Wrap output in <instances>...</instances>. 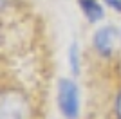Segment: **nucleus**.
I'll use <instances>...</instances> for the list:
<instances>
[{
    "mask_svg": "<svg viewBox=\"0 0 121 119\" xmlns=\"http://www.w3.org/2000/svg\"><path fill=\"white\" fill-rule=\"evenodd\" d=\"M58 106L67 119H76L80 112L78 87L71 79H60L58 83Z\"/></svg>",
    "mask_w": 121,
    "mask_h": 119,
    "instance_id": "1",
    "label": "nucleus"
},
{
    "mask_svg": "<svg viewBox=\"0 0 121 119\" xmlns=\"http://www.w3.org/2000/svg\"><path fill=\"white\" fill-rule=\"evenodd\" d=\"M2 119H29L27 103L22 99V94L13 90L2 92Z\"/></svg>",
    "mask_w": 121,
    "mask_h": 119,
    "instance_id": "2",
    "label": "nucleus"
},
{
    "mask_svg": "<svg viewBox=\"0 0 121 119\" xmlns=\"http://www.w3.org/2000/svg\"><path fill=\"white\" fill-rule=\"evenodd\" d=\"M114 36H116V31L112 27H105V29H99L94 34V47L99 52L101 56H110L112 52V43H114Z\"/></svg>",
    "mask_w": 121,
    "mask_h": 119,
    "instance_id": "3",
    "label": "nucleus"
},
{
    "mask_svg": "<svg viewBox=\"0 0 121 119\" xmlns=\"http://www.w3.org/2000/svg\"><path fill=\"white\" fill-rule=\"evenodd\" d=\"M78 2H80V7L83 9L89 22H98L105 16L103 7L98 4V0H78Z\"/></svg>",
    "mask_w": 121,
    "mask_h": 119,
    "instance_id": "4",
    "label": "nucleus"
},
{
    "mask_svg": "<svg viewBox=\"0 0 121 119\" xmlns=\"http://www.w3.org/2000/svg\"><path fill=\"white\" fill-rule=\"evenodd\" d=\"M69 63H71L72 74L78 76V74H80V56H78V49H76L74 43H72L71 49H69Z\"/></svg>",
    "mask_w": 121,
    "mask_h": 119,
    "instance_id": "5",
    "label": "nucleus"
},
{
    "mask_svg": "<svg viewBox=\"0 0 121 119\" xmlns=\"http://www.w3.org/2000/svg\"><path fill=\"white\" fill-rule=\"evenodd\" d=\"M114 110H116L117 119H121V90H119V94H117V98H116V105H114Z\"/></svg>",
    "mask_w": 121,
    "mask_h": 119,
    "instance_id": "6",
    "label": "nucleus"
}]
</instances>
